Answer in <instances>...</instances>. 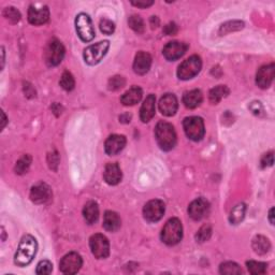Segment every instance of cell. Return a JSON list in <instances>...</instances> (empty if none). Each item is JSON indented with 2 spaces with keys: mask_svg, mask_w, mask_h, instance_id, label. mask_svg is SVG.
I'll return each instance as SVG.
<instances>
[{
  "mask_svg": "<svg viewBox=\"0 0 275 275\" xmlns=\"http://www.w3.org/2000/svg\"><path fill=\"white\" fill-rule=\"evenodd\" d=\"M59 84L65 91L71 92L74 89V86H76V81H74V78L70 72L65 71L60 78Z\"/></svg>",
  "mask_w": 275,
  "mask_h": 275,
  "instance_id": "31",
  "label": "cell"
},
{
  "mask_svg": "<svg viewBox=\"0 0 275 275\" xmlns=\"http://www.w3.org/2000/svg\"><path fill=\"white\" fill-rule=\"evenodd\" d=\"M90 246L92 255L98 259L107 258L110 254V243L103 234H93L90 239Z\"/></svg>",
  "mask_w": 275,
  "mask_h": 275,
  "instance_id": "9",
  "label": "cell"
},
{
  "mask_svg": "<svg viewBox=\"0 0 275 275\" xmlns=\"http://www.w3.org/2000/svg\"><path fill=\"white\" fill-rule=\"evenodd\" d=\"M1 116H2V121H1V129L4 128L5 126V124H7V117H5V114L3 113V112H1Z\"/></svg>",
  "mask_w": 275,
  "mask_h": 275,
  "instance_id": "48",
  "label": "cell"
},
{
  "mask_svg": "<svg viewBox=\"0 0 275 275\" xmlns=\"http://www.w3.org/2000/svg\"><path fill=\"white\" fill-rule=\"evenodd\" d=\"M109 47H110V42L107 40L87 46L84 49V54H83L86 64L90 66L98 65L99 62L103 59L104 56L107 55Z\"/></svg>",
  "mask_w": 275,
  "mask_h": 275,
  "instance_id": "4",
  "label": "cell"
},
{
  "mask_svg": "<svg viewBox=\"0 0 275 275\" xmlns=\"http://www.w3.org/2000/svg\"><path fill=\"white\" fill-rule=\"evenodd\" d=\"M252 246H253V249L256 254L266 255L270 252L271 243L264 235H256L253 239Z\"/></svg>",
  "mask_w": 275,
  "mask_h": 275,
  "instance_id": "26",
  "label": "cell"
},
{
  "mask_svg": "<svg viewBox=\"0 0 275 275\" xmlns=\"http://www.w3.org/2000/svg\"><path fill=\"white\" fill-rule=\"evenodd\" d=\"M30 164H31V157H30V156L29 155H24L23 157L16 162L15 172L17 174H20V176H22V174H25V173L28 171V169L30 167Z\"/></svg>",
  "mask_w": 275,
  "mask_h": 275,
  "instance_id": "33",
  "label": "cell"
},
{
  "mask_svg": "<svg viewBox=\"0 0 275 275\" xmlns=\"http://www.w3.org/2000/svg\"><path fill=\"white\" fill-rule=\"evenodd\" d=\"M202 68L201 58L198 55H192L179 66L178 77L180 80L187 81L195 78Z\"/></svg>",
  "mask_w": 275,
  "mask_h": 275,
  "instance_id": "5",
  "label": "cell"
},
{
  "mask_svg": "<svg viewBox=\"0 0 275 275\" xmlns=\"http://www.w3.org/2000/svg\"><path fill=\"white\" fill-rule=\"evenodd\" d=\"M58 162H59V157H58V154L57 153H54V154H49L48 155V165L49 168L53 169V170H57V166H58Z\"/></svg>",
  "mask_w": 275,
  "mask_h": 275,
  "instance_id": "41",
  "label": "cell"
},
{
  "mask_svg": "<svg viewBox=\"0 0 275 275\" xmlns=\"http://www.w3.org/2000/svg\"><path fill=\"white\" fill-rule=\"evenodd\" d=\"M166 206L161 200L155 199L148 201L144 209H143V215L148 223H156L160 221L165 214Z\"/></svg>",
  "mask_w": 275,
  "mask_h": 275,
  "instance_id": "10",
  "label": "cell"
},
{
  "mask_svg": "<svg viewBox=\"0 0 275 275\" xmlns=\"http://www.w3.org/2000/svg\"><path fill=\"white\" fill-rule=\"evenodd\" d=\"M246 267L248 269V271L252 274L259 275V274H265L267 272L268 265L265 264V262L249 260L246 262Z\"/></svg>",
  "mask_w": 275,
  "mask_h": 275,
  "instance_id": "29",
  "label": "cell"
},
{
  "mask_svg": "<svg viewBox=\"0 0 275 275\" xmlns=\"http://www.w3.org/2000/svg\"><path fill=\"white\" fill-rule=\"evenodd\" d=\"M155 103H156V97L153 93L148 95L146 99L143 102L141 110H140V118L143 123H148L152 120L155 115Z\"/></svg>",
  "mask_w": 275,
  "mask_h": 275,
  "instance_id": "21",
  "label": "cell"
},
{
  "mask_svg": "<svg viewBox=\"0 0 275 275\" xmlns=\"http://www.w3.org/2000/svg\"><path fill=\"white\" fill-rule=\"evenodd\" d=\"M38 251V244L33 235L26 234L22 237L14 256V262L18 267H26L34 260Z\"/></svg>",
  "mask_w": 275,
  "mask_h": 275,
  "instance_id": "1",
  "label": "cell"
},
{
  "mask_svg": "<svg viewBox=\"0 0 275 275\" xmlns=\"http://www.w3.org/2000/svg\"><path fill=\"white\" fill-rule=\"evenodd\" d=\"M83 216H84V220L89 225L95 224L99 218V208L97 202L95 201L87 202L83 209Z\"/></svg>",
  "mask_w": 275,
  "mask_h": 275,
  "instance_id": "25",
  "label": "cell"
},
{
  "mask_svg": "<svg viewBox=\"0 0 275 275\" xmlns=\"http://www.w3.org/2000/svg\"><path fill=\"white\" fill-rule=\"evenodd\" d=\"M65 56V47L62 43L57 40L53 39L48 42L45 52V59L48 67H55L59 65Z\"/></svg>",
  "mask_w": 275,
  "mask_h": 275,
  "instance_id": "7",
  "label": "cell"
},
{
  "mask_svg": "<svg viewBox=\"0 0 275 275\" xmlns=\"http://www.w3.org/2000/svg\"><path fill=\"white\" fill-rule=\"evenodd\" d=\"M128 25L137 34H142L144 31V22L139 15H131L128 18Z\"/></svg>",
  "mask_w": 275,
  "mask_h": 275,
  "instance_id": "32",
  "label": "cell"
},
{
  "mask_svg": "<svg viewBox=\"0 0 275 275\" xmlns=\"http://www.w3.org/2000/svg\"><path fill=\"white\" fill-rule=\"evenodd\" d=\"M161 241L169 246L177 245L183 237V226L179 218H171L161 231Z\"/></svg>",
  "mask_w": 275,
  "mask_h": 275,
  "instance_id": "3",
  "label": "cell"
},
{
  "mask_svg": "<svg viewBox=\"0 0 275 275\" xmlns=\"http://www.w3.org/2000/svg\"><path fill=\"white\" fill-rule=\"evenodd\" d=\"M126 138L121 135H112L110 136L107 141H105L104 144V149L105 153L110 156L117 155L118 153H121L124 147L126 146Z\"/></svg>",
  "mask_w": 275,
  "mask_h": 275,
  "instance_id": "16",
  "label": "cell"
},
{
  "mask_svg": "<svg viewBox=\"0 0 275 275\" xmlns=\"http://www.w3.org/2000/svg\"><path fill=\"white\" fill-rule=\"evenodd\" d=\"M220 272L222 274H227V275H232V274H241L243 271L241 267L235 264V262H225L222 264L220 267Z\"/></svg>",
  "mask_w": 275,
  "mask_h": 275,
  "instance_id": "30",
  "label": "cell"
},
{
  "mask_svg": "<svg viewBox=\"0 0 275 275\" xmlns=\"http://www.w3.org/2000/svg\"><path fill=\"white\" fill-rule=\"evenodd\" d=\"M210 204L203 198H198L189 204L188 214L193 221H200L209 213Z\"/></svg>",
  "mask_w": 275,
  "mask_h": 275,
  "instance_id": "14",
  "label": "cell"
},
{
  "mask_svg": "<svg viewBox=\"0 0 275 275\" xmlns=\"http://www.w3.org/2000/svg\"><path fill=\"white\" fill-rule=\"evenodd\" d=\"M99 26H100V30L105 35H112L115 31V24L112 21L108 20V18H102V20L100 21Z\"/></svg>",
  "mask_w": 275,
  "mask_h": 275,
  "instance_id": "39",
  "label": "cell"
},
{
  "mask_svg": "<svg viewBox=\"0 0 275 275\" xmlns=\"http://www.w3.org/2000/svg\"><path fill=\"white\" fill-rule=\"evenodd\" d=\"M142 90L138 86H133L121 97V101L124 105H135L140 102L142 99Z\"/></svg>",
  "mask_w": 275,
  "mask_h": 275,
  "instance_id": "24",
  "label": "cell"
},
{
  "mask_svg": "<svg viewBox=\"0 0 275 275\" xmlns=\"http://www.w3.org/2000/svg\"><path fill=\"white\" fill-rule=\"evenodd\" d=\"M125 83H126V81H125V79L123 77L115 76V77L111 78L109 80V83H108L109 90L110 91H118V90H121L122 87L125 86Z\"/></svg>",
  "mask_w": 275,
  "mask_h": 275,
  "instance_id": "38",
  "label": "cell"
},
{
  "mask_svg": "<svg viewBox=\"0 0 275 275\" xmlns=\"http://www.w3.org/2000/svg\"><path fill=\"white\" fill-rule=\"evenodd\" d=\"M202 92L199 90H192L189 92H186L183 96V103L186 108L188 109H196L202 102Z\"/></svg>",
  "mask_w": 275,
  "mask_h": 275,
  "instance_id": "23",
  "label": "cell"
},
{
  "mask_svg": "<svg viewBox=\"0 0 275 275\" xmlns=\"http://www.w3.org/2000/svg\"><path fill=\"white\" fill-rule=\"evenodd\" d=\"M49 17V10L46 5L37 8L35 5H30L28 10V21L30 24L36 25H43L48 21Z\"/></svg>",
  "mask_w": 275,
  "mask_h": 275,
  "instance_id": "18",
  "label": "cell"
},
{
  "mask_svg": "<svg viewBox=\"0 0 275 275\" xmlns=\"http://www.w3.org/2000/svg\"><path fill=\"white\" fill-rule=\"evenodd\" d=\"M269 221H270L271 225H274V208H272L269 212Z\"/></svg>",
  "mask_w": 275,
  "mask_h": 275,
  "instance_id": "47",
  "label": "cell"
},
{
  "mask_svg": "<svg viewBox=\"0 0 275 275\" xmlns=\"http://www.w3.org/2000/svg\"><path fill=\"white\" fill-rule=\"evenodd\" d=\"M164 33L167 36H174L178 33V26L176 23H169L164 28Z\"/></svg>",
  "mask_w": 275,
  "mask_h": 275,
  "instance_id": "42",
  "label": "cell"
},
{
  "mask_svg": "<svg viewBox=\"0 0 275 275\" xmlns=\"http://www.w3.org/2000/svg\"><path fill=\"white\" fill-rule=\"evenodd\" d=\"M53 271V265L52 262L48 260H42L40 261L38 266H37L36 273L38 275H45V274H51Z\"/></svg>",
  "mask_w": 275,
  "mask_h": 275,
  "instance_id": "37",
  "label": "cell"
},
{
  "mask_svg": "<svg viewBox=\"0 0 275 275\" xmlns=\"http://www.w3.org/2000/svg\"><path fill=\"white\" fill-rule=\"evenodd\" d=\"M131 3L138 8H147V7H151V5L154 3V1H131Z\"/></svg>",
  "mask_w": 275,
  "mask_h": 275,
  "instance_id": "43",
  "label": "cell"
},
{
  "mask_svg": "<svg viewBox=\"0 0 275 275\" xmlns=\"http://www.w3.org/2000/svg\"><path fill=\"white\" fill-rule=\"evenodd\" d=\"M211 234H212V227L210 226V225H204V226L200 228L197 232L196 240L200 243H203L210 239Z\"/></svg>",
  "mask_w": 275,
  "mask_h": 275,
  "instance_id": "36",
  "label": "cell"
},
{
  "mask_svg": "<svg viewBox=\"0 0 275 275\" xmlns=\"http://www.w3.org/2000/svg\"><path fill=\"white\" fill-rule=\"evenodd\" d=\"M244 26V24L242 22H228L226 24L222 25V27L220 29V34L221 35H225L227 33H231V31H234V30H240Z\"/></svg>",
  "mask_w": 275,
  "mask_h": 275,
  "instance_id": "35",
  "label": "cell"
},
{
  "mask_svg": "<svg viewBox=\"0 0 275 275\" xmlns=\"http://www.w3.org/2000/svg\"><path fill=\"white\" fill-rule=\"evenodd\" d=\"M131 120V115L130 114H124L122 116H120V121L122 123H129Z\"/></svg>",
  "mask_w": 275,
  "mask_h": 275,
  "instance_id": "46",
  "label": "cell"
},
{
  "mask_svg": "<svg viewBox=\"0 0 275 275\" xmlns=\"http://www.w3.org/2000/svg\"><path fill=\"white\" fill-rule=\"evenodd\" d=\"M229 92L230 91L226 85H218L210 91V95H209L210 101L213 104H217L223 98L227 97L229 95Z\"/></svg>",
  "mask_w": 275,
  "mask_h": 275,
  "instance_id": "27",
  "label": "cell"
},
{
  "mask_svg": "<svg viewBox=\"0 0 275 275\" xmlns=\"http://www.w3.org/2000/svg\"><path fill=\"white\" fill-rule=\"evenodd\" d=\"M245 212H246V205L244 203H240L234 206V209L231 211L229 221L232 225L240 224L245 217Z\"/></svg>",
  "mask_w": 275,
  "mask_h": 275,
  "instance_id": "28",
  "label": "cell"
},
{
  "mask_svg": "<svg viewBox=\"0 0 275 275\" xmlns=\"http://www.w3.org/2000/svg\"><path fill=\"white\" fill-rule=\"evenodd\" d=\"M52 198V189L46 183H38L31 187L30 199L36 204H43L48 202Z\"/></svg>",
  "mask_w": 275,
  "mask_h": 275,
  "instance_id": "12",
  "label": "cell"
},
{
  "mask_svg": "<svg viewBox=\"0 0 275 275\" xmlns=\"http://www.w3.org/2000/svg\"><path fill=\"white\" fill-rule=\"evenodd\" d=\"M103 178L105 182H107L109 185L112 186L117 185L121 182L123 178L120 166H118L116 162H110V164H108L104 168Z\"/></svg>",
  "mask_w": 275,
  "mask_h": 275,
  "instance_id": "20",
  "label": "cell"
},
{
  "mask_svg": "<svg viewBox=\"0 0 275 275\" xmlns=\"http://www.w3.org/2000/svg\"><path fill=\"white\" fill-rule=\"evenodd\" d=\"M151 26L152 28H157L159 26V20L157 16H152L151 17Z\"/></svg>",
  "mask_w": 275,
  "mask_h": 275,
  "instance_id": "45",
  "label": "cell"
},
{
  "mask_svg": "<svg viewBox=\"0 0 275 275\" xmlns=\"http://www.w3.org/2000/svg\"><path fill=\"white\" fill-rule=\"evenodd\" d=\"M152 66V57L146 52H139L136 55L134 61V70L137 74L143 76L148 72L149 68Z\"/></svg>",
  "mask_w": 275,
  "mask_h": 275,
  "instance_id": "19",
  "label": "cell"
},
{
  "mask_svg": "<svg viewBox=\"0 0 275 275\" xmlns=\"http://www.w3.org/2000/svg\"><path fill=\"white\" fill-rule=\"evenodd\" d=\"M273 162H274L273 152H270V153L265 154L264 156H262L261 161H260V166H261V168H268V167L273 166Z\"/></svg>",
  "mask_w": 275,
  "mask_h": 275,
  "instance_id": "40",
  "label": "cell"
},
{
  "mask_svg": "<svg viewBox=\"0 0 275 275\" xmlns=\"http://www.w3.org/2000/svg\"><path fill=\"white\" fill-rule=\"evenodd\" d=\"M179 108V102L177 97L173 93H166L161 97L159 101V110L162 115L173 116L177 113Z\"/></svg>",
  "mask_w": 275,
  "mask_h": 275,
  "instance_id": "17",
  "label": "cell"
},
{
  "mask_svg": "<svg viewBox=\"0 0 275 275\" xmlns=\"http://www.w3.org/2000/svg\"><path fill=\"white\" fill-rule=\"evenodd\" d=\"M155 137L162 151H171L177 144V134L174 127L167 122H160L155 128Z\"/></svg>",
  "mask_w": 275,
  "mask_h": 275,
  "instance_id": "2",
  "label": "cell"
},
{
  "mask_svg": "<svg viewBox=\"0 0 275 275\" xmlns=\"http://www.w3.org/2000/svg\"><path fill=\"white\" fill-rule=\"evenodd\" d=\"M274 79V64L262 66L256 76V84L260 89L266 90L270 87Z\"/></svg>",
  "mask_w": 275,
  "mask_h": 275,
  "instance_id": "15",
  "label": "cell"
},
{
  "mask_svg": "<svg viewBox=\"0 0 275 275\" xmlns=\"http://www.w3.org/2000/svg\"><path fill=\"white\" fill-rule=\"evenodd\" d=\"M183 127L186 136L192 141H200L204 137V123L201 117H186L183 122Z\"/></svg>",
  "mask_w": 275,
  "mask_h": 275,
  "instance_id": "6",
  "label": "cell"
},
{
  "mask_svg": "<svg viewBox=\"0 0 275 275\" xmlns=\"http://www.w3.org/2000/svg\"><path fill=\"white\" fill-rule=\"evenodd\" d=\"M82 257L78 253L71 252L64 256V258L60 260L59 270L65 274H76L82 268Z\"/></svg>",
  "mask_w": 275,
  "mask_h": 275,
  "instance_id": "11",
  "label": "cell"
},
{
  "mask_svg": "<svg viewBox=\"0 0 275 275\" xmlns=\"http://www.w3.org/2000/svg\"><path fill=\"white\" fill-rule=\"evenodd\" d=\"M187 49H188V45H186L184 42L173 41L168 43L162 53H164V56L167 60L174 61L182 57L187 52Z\"/></svg>",
  "mask_w": 275,
  "mask_h": 275,
  "instance_id": "13",
  "label": "cell"
},
{
  "mask_svg": "<svg viewBox=\"0 0 275 275\" xmlns=\"http://www.w3.org/2000/svg\"><path fill=\"white\" fill-rule=\"evenodd\" d=\"M122 221L117 213L112 211H107L103 216V228L110 231V232H115L121 228Z\"/></svg>",
  "mask_w": 275,
  "mask_h": 275,
  "instance_id": "22",
  "label": "cell"
},
{
  "mask_svg": "<svg viewBox=\"0 0 275 275\" xmlns=\"http://www.w3.org/2000/svg\"><path fill=\"white\" fill-rule=\"evenodd\" d=\"M3 16L7 18V20L12 23V24H15L18 21L21 20V13L20 11L17 9H15L14 7H9V8H5L3 11Z\"/></svg>",
  "mask_w": 275,
  "mask_h": 275,
  "instance_id": "34",
  "label": "cell"
},
{
  "mask_svg": "<svg viewBox=\"0 0 275 275\" xmlns=\"http://www.w3.org/2000/svg\"><path fill=\"white\" fill-rule=\"evenodd\" d=\"M76 29L80 39L83 42H91L95 38V28L91 17L86 13H80L76 17Z\"/></svg>",
  "mask_w": 275,
  "mask_h": 275,
  "instance_id": "8",
  "label": "cell"
},
{
  "mask_svg": "<svg viewBox=\"0 0 275 275\" xmlns=\"http://www.w3.org/2000/svg\"><path fill=\"white\" fill-rule=\"evenodd\" d=\"M251 105H253V107H251V110L253 111V113L259 114L260 112H262V105H261L260 102H253Z\"/></svg>",
  "mask_w": 275,
  "mask_h": 275,
  "instance_id": "44",
  "label": "cell"
}]
</instances>
